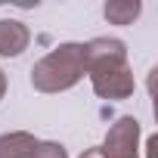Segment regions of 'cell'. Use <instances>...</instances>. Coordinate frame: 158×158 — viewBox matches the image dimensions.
I'll use <instances>...</instances> for the list:
<instances>
[{"label": "cell", "mask_w": 158, "mask_h": 158, "mask_svg": "<svg viewBox=\"0 0 158 158\" xmlns=\"http://www.w3.org/2000/svg\"><path fill=\"white\" fill-rule=\"evenodd\" d=\"M0 28H3V34H6V31H19V22H0ZM0 53H6V56H10V53H19V50H16L13 40L6 37V40H0Z\"/></svg>", "instance_id": "1"}]
</instances>
